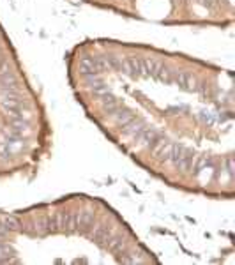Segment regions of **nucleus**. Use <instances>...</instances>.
Returning <instances> with one entry per match:
<instances>
[{
    "label": "nucleus",
    "mask_w": 235,
    "mask_h": 265,
    "mask_svg": "<svg viewBox=\"0 0 235 265\" xmlns=\"http://www.w3.org/2000/svg\"><path fill=\"white\" fill-rule=\"evenodd\" d=\"M214 166H216V163L212 157L205 156V154H198V156L195 154V159H193V165H191V172L195 177H198L203 170H207V168H214Z\"/></svg>",
    "instance_id": "nucleus-4"
},
{
    "label": "nucleus",
    "mask_w": 235,
    "mask_h": 265,
    "mask_svg": "<svg viewBox=\"0 0 235 265\" xmlns=\"http://www.w3.org/2000/svg\"><path fill=\"white\" fill-rule=\"evenodd\" d=\"M34 230L35 235H48V226H46V216H41L34 219Z\"/></svg>",
    "instance_id": "nucleus-7"
},
{
    "label": "nucleus",
    "mask_w": 235,
    "mask_h": 265,
    "mask_svg": "<svg viewBox=\"0 0 235 265\" xmlns=\"http://www.w3.org/2000/svg\"><path fill=\"white\" fill-rule=\"evenodd\" d=\"M7 235H9V232L5 230V226L2 225V223H0V241H4V239H5Z\"/></svg>",
    "instance_id": "nucleus-8"
},
{
    "label": "nucleus",
    "mask_w": 235,
    "mask_h": 265,
    "mask_svg": "<svg viewBox=\"0 0 235 265\" xmlns=\"http://www.w3.org/2000/svg\"><path fill=\"white\" fill-rule=\"evenodd\" d=\"M55 219H57V232L74 233V212L62 211L55 214Z\"/></svg>",
    "instance_id": "nucleus-3"
},
{
    "label": "nucleus",
    "mask_w": 235,
    "mask_h": 265,
    "mask_svg": "<svg viewBox=\"0 0 235 265\" xmlns=\"http://www.w3.org/2000/svg\"><path fill=\"white\" fill-rule=\"evenodd\" d=\"M173 145H175V143L165 142V143H161V145H159V147H157L152 154H154V156H156L161 163H168L170 161L171 152H173Z\"/></svg>",
    "instance_id": "nucleus-5"
},
{
    "label": "nucleus",
    "mask_w": 235,
    "mask_h": 265,
    "mask_svg": "<svg viewBox=\"0 0 235 265\" xmlns=\"http://www.w3.org/2000/svg\"><path fill=\"white\" fill-rule=\"evenodd\" d=\"M115 233H117V228H115V226H108L106 223L99 221V223L94 225L92 232H90V237H92V241H96L99 246H106V242L110 241V237L115 235Z\"/></svg>",
    "instance_id": "nucleus-2"
},
{
    "label": "nucleus",
    "mask_w": 235,
    "mask_h": 265,
    "mask_svg": "<svg viewBox=\"0 0 235 265\" xmlns=\"http://www.w3.org/2000/svg\"><path fill=\"white\" fill-rule=\"evenodd\" d=\"M94 225H96V214L92 211L74 212V232H80L84 235H90Z\"/></svg>",
    "instance_id": "nucleus-1"
},
{
    "label": "nucleus",
    "mask_w": 235,
    "mask_h": 265,
    "mask_svg": "<svg viewBox=\"0 0 235 265\" xmlns=\"http://www.w3.org/2000/svg\"><path fill=\"white\" fill-rule=\"evenodd\" d=\"M0 223L5 226V230L9 232V233L21 232V219L18 216H4Z\"/></svg>",
    "instance_id": "nucleus-6"
}]
</instances>
